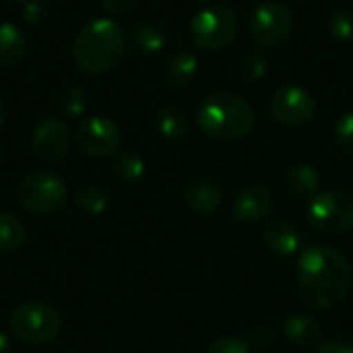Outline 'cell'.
I'll return each mask as SVG.
<instances>
[{
    "mask_svg": "<svg viewBox=\"0 0 353 353\" xmlns=\"http://www.w3.org/2000/svg\"><path fill=\"white\" fill-rule=\"evenodd\" d=\"M296 279L300 300L308 308L329 310L350 292L353 273L341 252L329 246H312L300 254Z\"/></svg>",
    "mask_w": 353,
    "mask_h": 353,
    "instance_id": "cell-1",
    "label": "cell"
},
{
    "mask_svg": "<svg viewBox=\"0 0 353 353\" xmlns=\"http://www.w3.org/2000/svg\"><path fill=\"white\" fill-rule=\"evenodd\" d=\"M126 52V35L112 19H95L79 29L72 41L74 64L87 74L112 70Z\"/></svg>",
    "mask_w": 353,
    "mask_h": 353,
    "instance_id": "cell-2",
    "label": "cell"
},
{
    "mask_svg": "<svg viewBox=\"0 0 353 353\" xmlns=\"http://www.w3.org/2000/svg\"><path fill=\"white\" fill-rule=\"evenodd\" d=\"M199 128L209 139L236 141L252 132L256 124L254 108L232 91L209 93L196 110Z\"/></svg>",
    "mask_w": 353,
    "mask_h": 353,
    "instance_id": "cell-3",
    "label": "cell"
},
{
    "mask_svg": "<svg viewBox=\"0 0 353 353\" xmlns=\"http://www.w3.org/2000/svg\"><path fill=\"white\" fill-rule=\"evenodd\" d=\"M10 333L29 345H43L58 337L62 321L54 306L41 300L19 304L8 319Z\"/></svg>",
    "mask_w": 353,
    "mask_h": 353,
    "instance_id": "cell-4",
    "label": "cell"
},
{
    "mask_svg": "<svg viewBox=\"0 0 353 353\" xmlns=\"http://www.w3.org/2000/svg\"><path fill=\"white\" fill-rule=\"evenodd\" d=\"M240 31L238 14L223 4L199 10L190 21V37L196 48L217 52L230 48Z\"/></svg>",
    "mask_w": 353,
    "mask_h": 353,
    "instance_id": "cell-5",
    "label": "cell"
},
{
    "mask_svg": "<svg viewBox=\"0 0 353 353\" xmlns=\"http://www.w3.org/2000/svg\"><path fill=\"white\" fill-rule=\"evenodd\" d=\"M294 12L281 0H267L259 4L248 21L250 39L263 50L283 48L294 33Z\"/></svg>",
    "mask_w": 353,
    "mask_h": 353,
    "instance_id": "cell-6",
    "label": "cell"
},
{
    "mask_svg": "<svg viewBox=\"0 0 353 353\" xmlns=\"http://www.w3.org/2000/svg\"><path fill=\"white\" fill-rule=\"evenodd\" d=\"M308 223L323 234H345L353 228V194L345 190H323L306 207Z\"/></svg>",
    "mask_w": 353,
    "mask_h": 353,
    "instance_id": "cell-7",
    "label": "cell"
},
{
    "mask_svg": "<svg viewBox=\"0 0 353 353\" xmlns=\"http://www.w3.org/2000/svg\"><path fill=\"white\" fill-rule=\"evenodd\" d=\"M17 201L31 213H56L66 203V184L52 172H31L17 184Z\"/></svg>",
    "mask_w": 353,
    "mask_h": 353,
    "instance_id": "cell-8",
    "label": "cell"
},
{
    "mask_svg": "<svg viewBox=\"0 0 353 353\" xmlns=\"http://www.w3.org/2000/svg\"><path fill=\"white\" fill-rule=\"evenodd\" d=\"M269 114L281 126L298 128L314 118L316 99L308 89L300 85H285L273 91L269 99Z\"/></svg>",
    "mask_w": 353,
    "mask_h": 353,
    "instance_id": "cell-9",
    "label": "cell"
},
{
    "mask_svg": "<svg viewBox=\"0 0 353 353\" xmlns=\"http://www.w3.org/2000/svg\"><path fill=\"white\" fill-rule=\"evenodd\" d=\"M77 147L87 157H112L120 153L122 147V132L118 124L105 116H93L83 120L74 130Z\"/></svg>",
    "mask_w": 353,
    "mask_h": 353,
    "instance_id": "cell-10",
    "label": "cell"
},
{
    "mask_svg": "<svg viewBox=\"0 0 353 353\" xmlns=\"http://www.w3.org/2000/svg\"><path fill=\"white\" fill-rule=\"evenodd\" d=\"M70 130L60 118H46L41 120L31 134V147L33 153L48 163L62 161L70 151Z\"/></svg>",
    "mask_w": 353,
    "mask_h": 353,
    "instance_id": "cell-11",
    "label": "cell"
},
{
    "mask_svg": "<svg viewBox=\"0 0 353 353\" xmlns=\"http://www.w3.org/2000/svg\"><path fill=\"white\" fill-rule=\"evenodd\" d=\"M273 190L265 184H248L244 186L232 205V213L240 223L254 225L259 221H265L273 211Z\"/></svg>",
    "mask_w": 353,
    "mask_h": 353,
    "instance_id": "cell-12",
    "label": "cell"
},
{
    "mask_svg": "<svg viewBox=\"0 0 353 353\" xmlns=\"http://www.w3.org/2000/svg\"><path fill=\"white\" fill-rule=\"evenodd\" d=\"M184 203L196 213H215L223 205L221 184L211 178H194L182 190Z\"/></svg>",
    "mask_w": 353,
    "mask_h": 353,
    "instance_id": "cell-13",
    "label": "cell"
},
{
    "mask_svg": "<svg viewBox=\"0 0 353 353\" xmlns=\"http://www.w3.org/2000/svg\"><path fill=\"white\" fill-rule=\"evenodd\" d=\"M263 242L273 254H277L281 259H290L300 250V232L296 230V225L292 221L277 217V219H271L265 223Z\"/></svg>",
    "mask_w": 353,
    "mask_h": 353,
    "instance_id": "cell-14",
    "label": "cell"
},
{
    "mask_svg": "<svg viewBox=\"0 0 353 353\" xmlns=\"http://www.w3.org/2000/svg\"><path fill=\"white\" fill-rule=\"evenodd\" d=\"M283 337L298 347H312L323 341V327L306 314H292L283 321Z\"/></svg>",
    "mask_w": 353,
    "mask_h": 353,
    "instance_id": "cell-15",
    "label": "cell"
},
{
    "mask_svg": "<svg viewBox=\"0 0 353 353\" xmlns=\"http://www.w3.org/2000/svg\"><path fill=\"white\" fill-rule=\"evenodd\" d=\"M321 186V176L314 165L306 161H298L288 168L285 172V188L290 194L298 199H308L319 192Z\"/></svg>",
    "mask_w": 353,
    "mask_h": 353,
    "instance_id": "cell-16",
    "label": "cell"
},
{
    "mask_svg": "<svg viewBox=\"0 0 353 353\" xmlns=\"http://www.w3.org/2000/svg\"><path fill=\"white\" fill-rule=\"evenodd\" d=\"M196 72H199V60L190 50L174 52L163 66V74L168 83L174 87H188L194 81Z\"/></svg>",
    "mask_w": 353,
    "mask_h": 353,
    "instance_id": "cell-17",
    "label": "cell"
},
{
    "mask_svg": "<svg viewBox=\"0 0 353 353\" xmlns=\"http://www.w3.org/2000/svg\"><path fill=\"white\" fill-rule=\"evenodd\" d=\"M27 39L12 23L0 21V66H10L23 60Z\"/></svg>",
    "mask_w": 353,
    "mask_h": 353,
    "instance_id": "cell-18",
    "label": "cell"
},
{
    "mask_svg": "<svg viewBox=\"0 0 353 353\" xmlns=\"http://www.w3.org/2000/svg\"><path fill=\"white\" fill-rule=\"evenodd\" d=\"M155 126H157L159 134L170 139V141L186 139L188 132H190V124H188V118H186L184 110L176 108V105H165V108L157 110Z\"/></svg>",
    "mask_w": 353,
    "mask_h": 353,
    "instance_id": "cell-19",
    "label": "cell"
},
{
    "mask_svg": "<svg viewBox=\"0 0 353 353\" xmlns=\"http://www.w3.org/2000/svg\"><path fill=\"white\" fill-rule=\"evenodd\" d=\"M130 41L143 54H157L165 46V31L155 23H137L130 31Z\"/></svg>",
    "mask_w": 353,
    "mask_h": 353,
    "instance_id": "cell-20",
    "label": "cell"
},
{
    "mask_svg": "<svg viewBox=\"0 0 353 353\" xmlns=\"http://www.w3.org/2000/svg\"><path fill=\"white\" fill-rule=\"evenodd\" d=\"M27 238V230L19 217L12 213H0V252L10 254L23 246Z\"/></svg>",
    "mask_w": 353,
    "mask_h": 353,
    "instance_id": "cell-21",
    "label": "cell"
},
{
    "mask_svg": "<svg viewBox=\"0 0 353 353\" xmlns=\"http://www.w3.org/2000/svg\"><path fill=\"white\" fill-rule=\"evenodd\" d=\"M74 203L81 211H85L89 215H99L110 205V192L99 184H87L77 190Z\"/></svg>",
    "mask_w": 353,
    "mask_h": 353,
    "instance_id": "cell-22",
    "label": "cell"
},
{
    "mask_svg": "<svg viewBox=\"0 0 353 353\" xmlns=\"http://www.w3.org/2000/svg\"><path fill=\"white\" fill-rule=\"evenodd\" d=\"M236 72L242 83H259L269 72V60L261 50H250L240 58Z\"/></svg>",
    "mask_w": 353,
    "mask_h": 353,
    "instance_id": "cell-23",
    "label": "cell"
},
{
    "mask_svg": "<svg viewBox=\"0 0 353 353\" xmlns=\"http://www.w3.org/2000/svg\"><path fill=\"white\" fill-rule=\"evenodd\" d=\"M87 108V99H85V91L77 85H68L64 87L58 97H56V110L58 114L66 116V118H77L85 112Z\"/></svg>",
    "mask_w": 353,
    "mask_h": 353,
    "instance_id": "cell-24",
    "label": "cell"
},
{
    "mask_svg": "<svg viewBox=\"0 0 353 353\" xmlns=\"http://www.w3.org/2000/svg\"><path fill=\"white\" fill-rule=\"evenodd\" d=\"M114 172L124 182H137L145 174V159L137 151H122L114 159Z\"/></svg>",
    "mask_w": 353,
    "mask_h": 353,
    "instance_id": "cell-25",
    "label": "cell"
},
{
    "mask_svg": "<svg viewBox=\"0 0 353 353\" xmlns=\"http://www.w3.org/2000/svg\"><path fill=\"white\" fill-rule=\"evenodd\" d=\"M329 33L339 41H353V10L335 8L329 17Z\"/></svg>",
    "mask_w": 353,
    "mask_h": 353,
    "instance_id": "cell-26",
    "label": "cell"
},
{
    "mask_svg": "<svg viewBox=\"0 0 353 353\" xmlns=\"http://www.w3.org/2000/svg\"><path fill=\"white\" fill-rule=\"evenodd\" d=\"M50 10H52L50 0H27L21 14L27 25H39L50 19Z\"/></svg>",
    "mask_w": 353,
    "mask_h": 353,
    "instance_id": "cell-27",
    "label": "cell"
},
{
    "mask_svg": "<svg viewBox=\"0 0 353 353\" xmlns=\"http://www.w3.org/2000/svg\"><path fill=\"white\" fill-rule=\"evenodd\" d=\"M335 139L343 151L353 155V110L341 114L335 122Z\"/></svg>",
    "mask_w": 353,
    "mask_h": 353,
    "instance_id": "cell-28",
    "label": "cell"
},
{
    "mask_svg": "<svg viewBox=\"0 0 353 353\" xmlns=\"http://www.w3.org/2000/svg\"><path fill=\"white\" fill-rule=\"evenodd\" d=\"M207 353H252V347L244 339H240V337L223 335V337H217L209 345Z\"/></svg>",
    "mask_w": 353,
    "mask_h": 353,
    "instance_id": "cell-29",
    "label": "cell"
},
{
    "mask_svg": "<svg viewBox=\"0 0 353 353\" xmlns=\"http://www.w3.org/2000/svg\"><path fill=\"white\" fill-rule=\"evenodd\" d=\"M250 341H252L259 350H267V347L275 341V333H273L271 327L261 325V327H256L254 331H250Z\"/></svg>",
    "mask_w": 353,
    "mask_h": 353,
    "instance_id": "cell-30",
    "label": "cell"
},
{
    "mask_svg": "<svg viewBox=\"0 0 353 353\" xmlns=\"http://www.w3.org/2000/svg\"><path fill=\"white\" fill-rule=\"evenodd\" d=\"M316 353H353V345H350L345 339L341 337H335V339H327V341H321Z\"/></svg>",
    "mask_w": 353,
    "mask_h": 353,
    "instance_id": "cell-31",
    "label": "cell"
},
{
    "mask_svg": "<svg viewBox=\"0 0 353 353\" xmlns=\"http://www.w3.org/2000/svg\"><path fill=\"white\" fill-rule=\"evenodd\" d=\"M139 2L141 0H99L103 10H108L112 14H124V12L132 10Z\"/></svg>",
    "mask_w": 353,
    "mask_h": 353,
    "instance_id": "cell-32",
    "label": "cell"
},
{
    "mask_svg": "<svg viewBox=\"0 0 353 353\" xmlns=\"http://www.w3.org/2000/svg\"><path fill=\"white\" fill-rule=\"evenodd\" d=\"M0 353H10V341L4 333H0Z\"/></svg>",
    "mask_w": 353,
    "mask_h": 353,
    "instance_id": "cell-33",
    "label": "cell"
},
{
    "mask_svg": "<svg viewBox=\"0 0 353 353\" xmlns=\"http://www.w3.org/2000/svg\"><path fill=\"white\" fill-rule=\"evenodd\" d=\"M4 122H6V105H4V101L0 97V128L4 126Z\"/></svg>",
    "mask_w": 353,
    "mask_h": 353,
    "instance_id": "cell-34",
    "label": "cell"
},
{
    "mask_svg": "<svg viewBox=\"0 0 353 353\" xmlns=\"http://www.w3.org/2000/svg\"><path fill=\"white\" fill-rule=\"evenodd\" d=\"M194 2H199V4H209V2H213V0H194Z\"/></svg>",
    "mask_w": 353,
    "mask_h": 353,
    "instance_id": "cell-35",
    "label": "cell"
},
{
    "mask_svg": "<svg viewBox=\"0 0 353 353\" xmlns=\"http://www.w3.org/2000/svg\"><path fill=\"white\" fill-rule=\"evenodd\" d=\"M10 2H27V0H10Z\"/></svg>",
    "mask_w": 353,
    "mask_h": 353,
    "instance_id": "cell-36",
    "label": "cell"
}]
</instances>
